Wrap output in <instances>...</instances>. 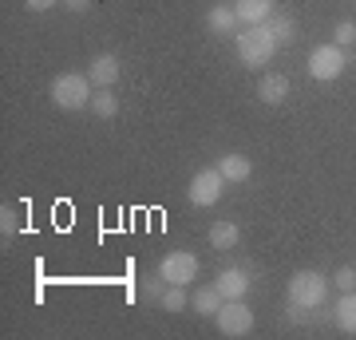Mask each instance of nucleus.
Here are the masks:
<instances>
[{
    "label": "nucleus",
    "mask_w": 356,
    "mask_h": 340,
    "mask_svg": "<svg viewBox=\"0 0 356 340\" xmlns=\"http://www.w3.org/2000/svg\"><path fill=\"white\" fill-rule=\"evenodd\" d=\"M48 95H51V103H56L60 111H83V107H91L95 83H91L83 72H60V76L51 79Z\"/></svg>",
    "instance_id": "obj_1"
},
{
    "label": "nucleus",
    "mask_w": 356,
    "mask_h": 340,
    "mask_svg": "<svg viewBox=\"0 0 356 340\" xmlns=\"http://www.w3.org/2000/svg\"><path fill=\"white\" fill-rule=\"evenodd\" d=\"M234 48H238V60L245 67H261V63H269L277 56V40L269 36L266 24H250L242 32H234Z\"/></svg>",
    "instance_id": "obj_2"
},
{
    "label": "nucleus",
    "mask_w": 356,
    "mask_h": 340,
    "mask_svg": "<svg viewBox=\"0 0 356 340\" xmlns=\"http://www.w3.org/2000/svg\"><path fill=\"white\" fill-rule=\"evenodd\" d=\"M325 297H329V281L321 277L317 269H301V273H293L289 281V301L301 305V309H309V313H317L321 305H325Z\"/></svg>",
    "instance_id": "obj_3"
},
{
    "label": "nucleus",
    "mask_w": 356,
    "mask_h": 340,
    "mask_svg": "<svg viewBox=\"0 0 356 340\" xmlns=\"http://www.w3.org/2000/svg\"><path fill=\"white\" fill-rule=\"evenodd\" d=\"M309 76L329 83V79H341L344 67H348V48H337V44H321V48L309 51Z\"/></svg>",
    "instance_id": "obj_4"
},
{
    "label": "nucleus",
    "mask_w": 356,
    "mask_h": 340,
    "mask_svg": "<svg viewBox=\"0 0 356 340\" xmlns=\"http://www.w3.org/2000/svg\"><path fill=\"white\" fill-rule=\"evenodd\" d=\"M214 325L222 337H250L254 332V309L242 301H222V309L214 313Z\"/></svg>",
    "instance_id": "obj_5"
},
{
    "label": "nucleus",
    "mask_w": 356,
    "mask_h": 340,
    "mask_svg": "<svg viewBox=\"0 0 356 340\" xmlns=\"http://www.w3.org/2000/svg\"><path fill=\"white\" fill-rule=\"evenodd\" d=\"M222 190H226V178H222V170H218V166H206V170H198V175L191 178L186 198H191L198 210H206V206H218Z\"/></svg>",
    "instance_id": "obj_6"
},
{
    "label": "nucleus",
    "mask_w": 356,
    "mask_h": 340,
    "mask_svg": "<svg viewBox=\"0 0 356 340\" xmlns=\"http://www.w3.org/2000/svg\"><path fill=\"white\" fill-rule=\"evenodd\" d=\"M159 273H163L166 285H194V281H198V257L186 253V250H175V253L163 257Z\"/></svg>",
    "instance_id": "obj_7"
},
{
    "label": "nucleus",
    "mask_w": 356,
    "mask_h": 340,
    "mask_svg": "<svg viewBox=\"0 0 356 340\" xmlns=\"http://www.w3.org/2000/svg\"><path fill=\"white\" fill-rule=\"evenodd\" d=\"M218 293L226 297V301H242L245 293H250V273H245L242 265H229V269H222L218 273Z\"/></svg>",
    "instance_id": "obj_8"
},
{
    "label": "nucleus",
    "mask_w": 356,
    "mask_h": 340,
    "mask_svg": "<svg viewBox=\"0 0 356 340\" xmlns=\"http://www.w3.org/2000/svg\"><path fill=\"white\" fill-rule=\"evenodd\" d=\"M119 72H123V63H119V56H111V51H103V56H95V60L88 63V79L95 88H115Z\"/></svg>",
    "instance_id": "obj_9"
},
{
    "label": "nucleus",
    "mask_w": 356,
    "mask_h": 340,
    "mask_svg": "<svg viewBox=\"0 0 356 340\" xmlns=\"http://www.w3.org/2000/svg\"><path fill=\"white\" fill-rule=\"evenodd\" d=\"M234 13H238V24L250 28V24H266L277 8H273V0H234Z\"/></svg>",
    "instance_id": "obj_10"
},
{
    "label": "nucleus",
    "mask_w": 356,
    "mask_h": 340,
    "mask_svg": "<svg viewBox=\"0 0 356 340\" xmlns=\"http://www.w3.org/2000/svg\"><path fill=\"white\" fill-rule=\"evenodd\" d=\"M257 95L266 107H277V103L289 99V76H281V72H266L261 83H257Z\"/></svg>",
    "instance_id": "obj_11"
},
{
    "label": "nucleus",
    "mask_w": 356,
    "mask_h": 340,
    "mask_svg": "<svg viewBox=\"0 0 356 340\" xmlns=\"http://www.w3.org/2000/svg\"><path fill=\"white\" fill-rule=\"evenodd\" d=\"M218 170H222L226 182H250V178H254V163H250L245 154H238V151L222 154V159H218Z\"/></svg>",
    "instance_id": "obj_12"
},
{
    "label": "nucleus",
    "mask_w": 356,
    "mask_h": 340,
    "mask_svg": "<svg viewBox=\"0 0 356 340\" xmlns=\"http://www.w3.org/2000/svg\"><path fill=\"white\" fill-rule=\"evenodd\" d=\"M238 241H242V229H238V222H229V218H226V222H214V226H210V245H214V250L229 253Z\"/></svg>",
    "instance_id": "obj_13"
},
{
    "label": "nucleus",
    "mask_w": 356,
    "mask_h": 340,
    "mask_svg": "<svg viewBox=\"0 0 356 340\" xmlns=\"http://www.w3.org/2000/svg\"><path fill=\"white\" fill-rule=\"evenodd\" d=\"M206 24H210V32H218V36H229V32L238 28V13H234V4H214V8L206 13Z\"/></svg>",
    "instance_id": "obj_14"
},
{
    "label": "nucleus",
    "mask_w": 356,
    "mask_h": 340,
    "mask_svg": "<svg viewBox=\"0 0 356 340\" xmlns=\"http://www.w3.org/2000/svg\"><path fill=\"white\" fill-rule=\"evenodd\" d=\"M222 301H226V297H222V293H218V285H206V289H198L191 297V309L198 316H214L218 309H222Z\"/></svg>",
    "instance_id": "obj_15"
},
{
    "label": "nucleus",
    "mask_w": 356,
    "mask_h": 340,
    "mask_svg": "<svg viewBox=\"0 0 356 340\" xmlns=\"http://www.w3.org/2000/svg\"><path fill=\"white\" fill-rule=\"evenodd\" d=\"M337 325H341V332H348V337H356V289L353 293H341V301H337Z\"/></svg>",
    "instance_id": "obj_16"
},
{
    "label": "nucleus",
    "mask_w": 356,
    "mask_h": 340,
    "mask_svg": "<svg viewBox=\"0 0 356 340\" xmlns=\"http://www.w3.org/2000/svg\"><path fill=\"white\" fill-rule=\"evenodd\" d=\"M266 28H269V36L277 40V48H281V44H293V36H297V24H293L289 13H273L266 20Z\"/></svg>",
    "instance_id": "obj_17"
},
{
    "label": "nucleus",
    "mask_w": 356,
    "mask_h": 340,
    "mask_svg": "<svg viewBox=\"0 0 356 340\" xmlns=\"http://www.w3.org/2000/svg\"><path fill=\"white\" fill-rule=\"evenodd\" d=\"M91 111L99 115V119H115V115H119V99L111 95V88H95V95H91Z\"/></svg>",
    "instance_id": "obj_18"
},
{
    "label": "nucleus",
    "mask_w": 356,
    "mask_h": 340,
    "mask_svg": "<svg viewBox=\"0 0 356 340\" xmlns=\"http://www.w3.org/2000/svg\"><path fill=\"white\" fill-rule=\"evenodd\" d=\"M186 305H191L186 285H166V293H163V309H166V313H182Z\"/></svg>",
    "instance_id": "obj_19"
},
{
    "label": "nucleus",
    "mask_w": 356,
    "mask_h": 340,
    "mask_svg": "<svg viewBox=\"0 0 356 340\" xmlns=\"http://www.w3.org/2000/svg\"><path fill=\"white\" fill-rule=\"evenodd\" d=\"M332 44H337V48H353L356 44V24L353 20H341V24L332 28Z\"/></svg>",
    "instance_id": "obj_20"
},
{
    "label": "nucleus",
    "mask_w": 356,
    "mask_h": 340,
    "mask_svg": "<svg viewBox=\"0 0 356 340\" xmlns=\"http://www.w3.org/2000/svg\"><path fill=\"white\" fill-rule=\"evenodd\" d=\"M332 285H337L341 293H353L356 289V269H353V265H341V269L332 273Z\"/></svg>",
    "instance_id": "obj_21"
},
{
    "label": "nucleus",
    "mask_w": 356,
    "mask_h": 340,
    "mask_svg": "<svg viewBox=\"0 0 356 340\" xmlns=\"http://www.w3.org/2000/svg\"><path fill=\"white\" fill-rule=\"evenodd\" d=\"M163 273H159V277H147L143 281V297H154V301H163Z\"/></svg>",
    "instance_id": "obj_22"
},
{
    "label": "nucleus",
    "mask_w": 356,
    "mask_h": 340,
    "mask_svg": "<svg viewBox=\"0 0 356 340\" xmlns=\"http://www.w3.org/2000/svg\"><path fill=\"white\" fill-rule=\"evenodd\" d=\"M13 229H16V210H8V206H0V234L8 238Z\"/></svg>",
    "instance_id": "obj_23"
},
{
    "label": "nucleus",
    "mask_w": 356,
    "mask_h": 340,
    "mask_svg": "<svg viewBox=\"0 0 356 340\" xmlns=\"http://www.w3.org/2000/svg\"><path fill=\"white\" fill-rule=\"evenodd\" d=\"M285 313H289V321H297V325H309V321H313V313H309V309H301V305H293V301H289V309H285Z\"/></svg>",
    "instance_id": "obj_24"
},
{
    "label": "nucleus",
    "mask_w": 356,
    "mask_h": 340,
    "mask_svg": "<svg viewBox=\"0 0 356 340\" xmlns=\"http://www.w3.org/2000/svg\"><path fill=\"white\" fill-rule=\"evenodd\" d=\"M56 4H64V0H24L28 13H48V8H56Z\"/></svg>",
    "instance_id": "obj_25"
},
{
    "label": "nucleus",
    "mask_w": 356,
    "mask_h": 340,
    "mask_svg": "<svg viewBox=\"0 0 356 340\" xmlns=\"http://www.w3.org/2000/svg\"><path fill=\"white\" fill-rule=\"evenodd\" d=\"M67 4V13H88L91 8V0H64Z\"/></svg>",
    "instance_id": "obj_26"
}]
</instances>
